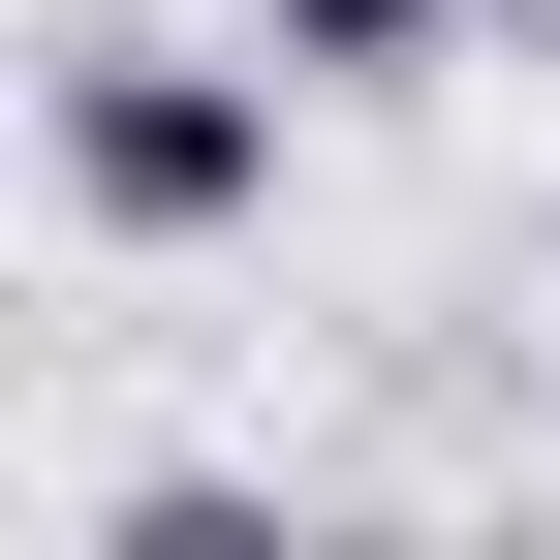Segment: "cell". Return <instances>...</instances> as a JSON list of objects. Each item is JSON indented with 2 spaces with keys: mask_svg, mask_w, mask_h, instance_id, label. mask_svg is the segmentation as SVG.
Segmentation results:
<instances>
[{
  "mask_svg": "<svg viewBox=\"0 0 560 560\" xmlns=\"http://www.w3.org/2000/svg\"><path fill=\"white\" fill-rule=\"evenodd\" d=\"M62 219H94V249H219V219H280V62H187V32L62 62Z\"/></svg>",
  "mask_w": 560,
  "mask_h": 560,
  "instance_id": "6da1fadb",
  "label": "cell"
},
{
  "mask_svg": "<svg viewBox=\"0 0 560 560\" xmlns=\"http://www.w3.org/2000/svg\"><path fill=\"white\" fill-rule=\"evenodd\" d=\"M467 32V0H249V62H280V94H374V62H436Z\"/></svg>",
  "mask_w": 560,
  "mask_h": 560,
  "instance_id": "7a4b0ae2",
  "label": "cell"
}]
</instances>
